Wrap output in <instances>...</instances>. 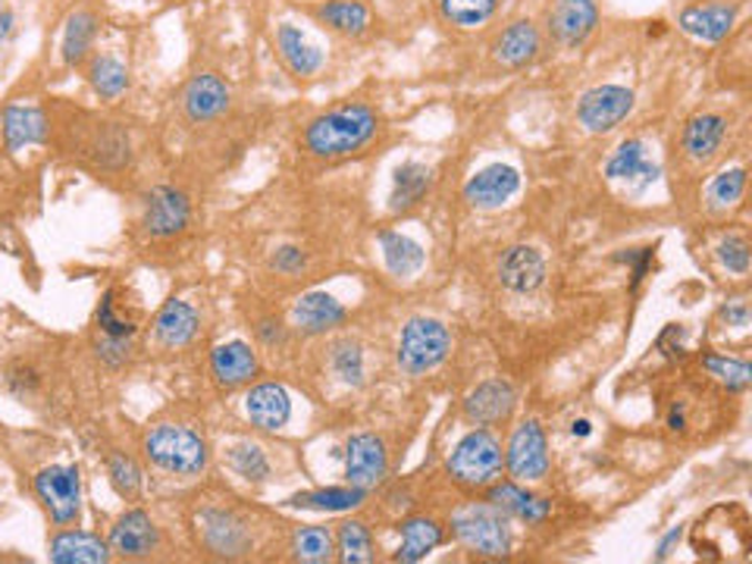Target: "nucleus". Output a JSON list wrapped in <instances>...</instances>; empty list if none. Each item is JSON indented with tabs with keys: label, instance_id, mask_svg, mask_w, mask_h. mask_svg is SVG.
<instances>
[{
	"label": "nucleus",
	"instance_id": "f257e3e1",
	"mask_svg": "<svg viewBox=\"0 0 752 564\" xmlns=\"http://www.w3.org/2000/svg\"><path fill=\"white\" fill-rule=\"evenodd\" d=\"M377 129H380L377 110L361 101H349L314 117L301 135V144L317 160H342L368 148Z\"/></svg>",
	"mask_w": 752,
	"mask_h": 564
},
{
	"label": "nucleus",
	"instance_id": "f03ea898",
	"mask_svg": "<svg viewBox=\"0 0 752 564\" xmlns=\"http://www.w3.org/2000/svg\"><path fill=\"white\" fill-rule=\"evenodd\" d=\"M144 459L158 471L173 476H194L208 467V440L186 423H158L141 440Z\"/></svg>",
	"mask_w": 752,
	"mask_h": 564
},
{
	"label": "nucleus",
	"instance_id": "7ed1b4c3",
	"mask_svg": "<svg viewBox=\"0 0 752 564\" xmlns=\"http://www.w3.org/2000/svg\"><path fill=\"white\" fill-rule=\"evenodd\" d=\"M505 471V455H502V442L490 433V426L471 430L464 440L452 449V455L445 461V474L452 483H458L468 493H483L492 483L502 480Z\"/></svg>",
	"mask_w": 752,
	"mask_h": 564
},
{
	"label": "nucleus",
	"instance_id": "20e7f679",
	"mask_svg": "<svg viewBox=\"0 0 752 564\" xmlns=\"http://www.w3.org/2000/svg\"><path fill=\"white\" fill-rule=\"evenodd\" d=\"M452 533L461 546H468L477 555H487V558H505L511 552L508 514L499 512L492 502H477V505L461 508L452 517Z\"/></svg>",
	"mask_w": 752,
	"mask_h": 564
},
{
	"label": "nucleus",
	"instance_id": "39448f33",
	"mask_svg": "<svg viewBox=\"0 0 752 564\" xmlns=\"http://www.w3.org/2000/svg\"><path fill=\"white\" fill-rule=\"evenodd\" d=\"M449 349H452V339H449L445 323L430 318H414L402 330L395 357H399V367L408 376H423V373L437 371L439 364L449 357Z\"/></svg>",
	"mask_w": 752,
	"mask_h": 564
},
{
	"label": "nucleus",
	"instance_id": "423d86ee",
	"mask_svg": "<svg viewBox=\"0 0 752 564\" xmlns=\"http://www.w3.org/2000/svg\"><path fill=\"white\" fill-rule=\"evenodd\" d=\"M36 495L41 505L48 508L51 521L57 527H70L82 514V480H79V467H44L36 474Z\"/></svg>",
	"mask_w": 752,
	"mask_h": 564
},
{
	"label": "nucleus",
	"instance_id": "0eeeda50",
	"mask_svg": "<svg viewBox=\"0 0 752 564\" xmlns=\"http://www.w3.org/2000/svg\"><path fill=\"white\" fill-rule=\"evenodd\" d=\"M198 540L217 558H242L251 552V527L232 508H204L198 514Z\"/></svg>",
	"mask_w": 752,
	"mask_h": 564
},
{
	"label": "nucleus",
	"instance_id": "6e6552de",
	"mask_svg": "<svg viewBox=\"0 0 752 564\" xmlns=\"http://www.w3.org/2000/svg\"><path fill=\"white\" fill-rule=\"evenodd\" d=\"M505 467L518 483H537V480H543L549 474V442H545L540 423L524 421L511 433Z\"/></svg>",
	"mask_w": 752,
	"mask_h": 564
},
{
	"label": "nucleus",
	"instance_id": "1a4fd4ad",
	"mask_svg": "<svg viewBox=\"0 0 752 564\" xmlns=\"http://www.w3.org/2000/svg\"><path fill=\"white\" fill-rule=\"evenodd\" d=\"M740 7H743V0H693L681 10L678 26L686 36L718 44L731 36Z\"/></svg>",
	"mask_w": 752,
	"mask_h": 564
},
{
	"label": "nucleus",
	"instance_id": "9d476101",
	"mask_svg": "<svg viewBox=\"0 0 752 564\" xmlns=\"http://www.w3.org/2000/svg\"><path fill=\"white\" fill-rule=\"evenodd\" d=\"M192 220V204L189 198L173 189V185H158L144 198V211H141V226L154 239H170L189 226Z\"/></svg>",
	"mask_w": 752,
	"mask_h": 564
},
{
	"label": "nucleus",
	"instance_id": "9b49d317",
	"mask_svg": "<svg viewBox=\"0 0 752 564\" xmlns=\"http://www.w3.org/2000/svg\"><path fill=\"white\" fill-rule=\"evenodd\" d=\"M107 546H110V552H117L120 558H132V562L151 558L160 548V527L151 521V514L144 508H129L110 527Z\"/></svg>",
	"mask_w": 752,
	"mask_h": 564
},
{
	"label": "nucleus",
	"instance_id": "f8f14e48",
	"mask_svg": "<svg viewBox=\"0 0 752 564\" xmlns=\"http://www.w3.org/2000/svg\"><path fill=\"white\" fill-rule=\"evenodd\" d=\"M633 110V91L621 85H595L578 104V120L590 132H612Z\"/></svg>",
	"mask_w": 752,
	"mask_h": 564
},
{
	"label": "nucleus",
	"instance_id": "ddd939ff",
	"mask_svg": "<svg viewBox=\"0 0 752 564\" xmlns=\"http://www.w3.org/2000/svg\"><path fill=\"white\" fill-rule=\"evenodd\" d=\"M389 474V452L377 433H358L345 445V480L358 490H377Z\"/></svg>",
	"mask_w": 752,
	"mask_h": 564
},
{
	"label": "nucleus",
	"instance_id": "4468645a",
	"mask_svg": "<svg viewBox=\"0 0 752 564\" xmlns=\"http://www.w3.org/2000/svg\"><path fill=\"white\" fill-rule=\"evenodd\" d=\"M210 373H213L217 386L232 392V389L248 386L258 380L261 361L248 342H223L210 352Z\"/></svg>",
	"mask_w": 752,
	"mask_h": 564
},
{
	"label": "nucleus",
	"instance_id": "2eb2a0df",
	"mask_svg": "<svg viewBox=\"0 0 752 564\" xmlns=\"http://www.w3.org/2000/svg\"><path fill=\"white\" fill-rule=\"evenodd\" d=\"M229 94L227 82L213 72H201L192 75L189 85L182 89V110L192 123H210V120H220L229 110Z\"/></svg>",
	"mask_w": 752,
	"mask_h": 564
},
{
	"label": "nucleus",
	"instance_id": "dca6fc26",
	"mask_svg": "<svg viewBox=\"0 0 752 564\" xmlns=\"http://www.w3.org/2000/svg\"><path fill=\"white\" fill-rule=\"evenodd\" d=\"M518 395L505 380H490L464 399V421L473 426H499L511 417Z\"/></svg>",
	"mask_w": 752,
	"mask_h": 564
},
{
	"label": "nucleus",
	"instance_id": "f3484780",
	"mask_svg": "<svg viewBox=\"0 0 752 564\" xmlns=\"http://www.w3.org/2000/svg\"><path fill=\"white\" fill-rule=\"evenodd\" d=\"M595 22H599L595 0H559L555 10L549 13V32L564 48H578L593 36Z\"/></svg>",
	"mask_w": 752,
	"mask_h": 564
},
{
	"label": "nucleus",
	"instance_id": "a211bd4d",
	"mask_svg": "<svg viewBox=\"0 0 752 564\" xmlns=\"http://www.w3.org/2000/svg\"><path fill=\"white\" fill-rule=\"evenodd\" d=\"M518 189H521V173L508 163H492L464 185V201H471L473 208L492 211V208H502L508 198H514Z\"/></svg>",
	"mask_w": 752,
	"mask_h": 564
},
{
	"label": "nucleus",
	"instance_id": "6ab92c4d",
	"mask_svg": "<svg viewBox=\"0 0 752 564\" xmlns=\"http://www.w3.org/2000/svg\"><path fill=\"white\" fill-rule=\"evenodd\" d=\"M245 414L251 426H258L263 433H277L292 417V399L280 383H258L248 389Z\"/></svg>",
	"mask_w": 752,
	"mask_h": 564
},
{
	"label": "nucleus",
	"instance_id": "aec40b11",
	"mask_svg": "<svg viewBox=\"0 0 752 564\" xmlns=\"http://www.w3.org/2000/svg\"><path fill=\"white\" fill-rule=\"evenodd\" d=\"M82 154H86L98 170L104 173H117L123 170L129 158H132V144H129V132L117 123H94L88 132L86 144H82Z\"/></svg>",
	"mask_w": 752,
	"mask_h": 564
},
{
	"label": "nucleus",
	"instance_id": "412c9836",
	"mask_svg": "<svg viewBox=\"0 0 752 564\" xmlns=\"http://www.w3.org/2000/svg\"><path fill=\"white\" fill-rule=\"evenodd\" d=\"M499 280L505 289L518 292V295H530L545 282V261L537 248L514 245L508 248L499 261Z\"/></svg>",
	"mask_w": 752,
	"mask_h": 564
},
{
	"label": "nucleus",
	"instance_id": "4be33fe9",
	"mask_svg": "<svg viewBox=\"0 0 752 564\" xmlns=\"http://www.w3.org/2000/svg\"><path fill=\"white\" fill-rule=\"evenodd\" d=\"M724 139H728V117L724 113H700L683 125V158L702 167L721 151Z\"/></svg>",
	"mask_w": 752,
	"mask_h": 564
},
{
	"label": "nucleus",
	"instance_id": "5701e85b",
	"mask_svg": "<svg viewBox=\"0 0 752 564\" xmlns=\"http://www.w3.org/2000/svg\"><path fill=\"white\" fill-rule=\"evenodd\" d=\"M540 51H543V38H540V29H537L530 19L511 22V26L502 29V32L495 36V41H492V57H495L502 67H511V70L533 63V60L540 57Z\"/></svg>",
	"mask_w": 752,
	"mask_h": 564
},
{
	"label": "nucleus",
	"instance_id": "b1692460",
	"mask_svg": "<svg viewBox=\"0 0 752 564\" xmlns=\"http://www.w3.org/2000/svg\"><path fill=\"white\" fill-rule=\"evenodd\" d=\"M295 326L304 335H323L333 333L335 326H342L349 320V311L327 292H308L295 301Z\"/></svg>",
	"mask_w": 752,
	"mask_h": 564
},
{
	"label": "nucleus",
	"instance_id": "393cba45",
	"mask_svg": "<svg viewBox=\"0 0 752 564\" xmlns=\"http://www.w3.org/2000/svg\"><path fill=\"white\" fill-rule=\"evenodd\" d=\"M201 330V318L186 301H167L154 318V339L163 349H186Z\"/></svg>",
	"mask_w": 752,
	"mask_h": 564
},
{
	"label": "nucleus",
	"instance_id": "a878e982",
	"mask_svg": "<svg viewBox=\"0 0 752 564\" xmlns=\"http://www.w3.org/2000/svg\"><path fill=\"white\" fill-rule=\"evenodd\" d=\"M0 123H3V148L7 151H19L26 144H38V141L51 135V123L38 107H3Z\"/></svg>",
	"mask_w": 752,
	"mask_h": 564
},
{
	"label": "nucleus",
	"instance_id": "bb28decb",
	"mask_svg": "<svg viewBox=\"0 0 752 564\" xmlns=\"http://www.w3.org/2000/svg\"><path fill=\"white\" fill-rule=\"evenodd\" d=\"M487 502H492L499 512H505L508 517H518V521H524V524H543L549 512H552V505L540 498V495L527 493L521 483H492L490 490H487Z\"/></svg>",
	"mask_w": 752,
	"mask_h": 564
},
{
	"label": "nucleus",
	"instance_id": "cd10ccee",
	"mask_svg": "<svg viewBox=\"0 0 752 564\" xmlns=\"http://www.w3.org/2000/svg\"><path fill=\"white\" fill-rule=\"evenodd\" d=\"M314 17L320 26L345 38H361L370 32V7L364 0H323L314 7Z\"/></svg>",
	"mask_w": 752,
	"mask_h": 564
},
{
	"label": "nucleus",
	"instance_id": "c85d7f7f",
	"mask_svg": "<svg viewBox=\"0 0 752 564\" xmlns=\"http://www.w3.org/2000/svg\"><path fill=\"white\" fill-rule=\"evenodd\" d=\"M51 562L57 564H104L110 546L101 536L86 530H60L51 540Z\"/></svg>",
	"mask_w": 752,
	"mask_h": 564
},
{
	"label": "nucleus",
	"instance_id": "c756f323",
	"mask_svg": "<svg viewBox=\"0 0 752 564\" xmlns=\"http://www.w3.org/2000/svg\"><path fill=\"white\" fill-rule=\"evenodd\" d=\"M605 177L614 182H628V185H649L659 177V167L649 160L646 144L640 139H628L618 151H614L609 163H605Z\"/></svg>",
	"mask_w": 752,
	"mask_h": 564
},
{
	"label": "nucleus",
	"instance_id": "7c9ffc66",
	"mask_svg": "<svg viewBox=\"0 0 752 564\" xmlns=\"http://www.w3.org/2000/svg\"><path fill=\"white\" fill-rule=\"evenodd\" d=\"M445 533H442V524L433 521V517H408L402 524V546L392 555L395 562L414 564L423 562L433 548L442 546Z\"/></svg>",
	"mask_w": 752,
	"mask_h": 564
},
{
	"label": "nucleus",
	"instance_id": "2f4dec72",
	"mask_svg": "<svg viewBox=\"0 0 752 564\" xmlns=\"http://www.w3.org/2000/svg\"><path fill=\"white\" fill-rule=\"evenodd\" d=\"M277 48H280L282 63L295 72L298 79H308V75H314V72L323 67L320 51H317L308 38L298 32L295 26H289V22L280 26V32H277Z\"/></svg>",
	"mask_w": 752,
	"mask_h": 564
},
{
	"label": "nucleus",
	"instance_id": "473e14b6",
	"mask_svg": "<svg viewBox=\"0 0 752 564\" xmlns=\"http://www.w3.org/2000/svg\"><path fill=\"white\" fill-rule=\"evenodd\" d=\"M368 502V490L358 486H327V490H311L289 498L292 508H308V512H351Z\"/></svg>",
	"mask_w": 752,
	"mask_h": 564
},
{
	"label": "nucleus",
	"instance_id": "72a5a7b5",
	"mask_svg": "<svg viewBox=\"0 0 752 564\" xmlns=\"http://www.w3.org/2000/svg\"><path fill=\"white\" fill-rule=\"evenodd\" d=\"M430 182H433V173L427 163H418V160H408L395 170V182H392V211H411L423 201V194L430 192Z\"/></svg>",
	"mask_w": 752,
	"mask_h": 564
},
{
	"label": "nucleus",
	"instance_id": "f704fd0d",
	"mask_svg": "<svg viewBox=\"0 0 752 564\" xmlns=\"http://www.w3.org/2000/svg\"><path fill=\"white\" fill-rule=\"evenodd\" d=\"M335 558L345 564H368L377 558V540L364 521H342L335 527Z\"/></svg>",
	"mask_w": 752,
	"mask_h": 564
},
{
	"label": "nucleus",
	"instance_id": "c9c22d12",
	"mask_svg": "<svg viewBox=\"0 0 752 564\" xmlns=\"http://www.w3.org/2000/svg\"><path fill=\"white\" fill-rule=\"evenodd\" d=\"M94 38H98V19L88 10L72 13L67 22V32H63V63L67 67H82L91 48H94Z\"/></svg>",
	"mask_w": 752,
	"mask_h": 564
},
{
	"label": "nucleus",
	"instance_id": "e433bc0d",
	"mask_svg": "<svg viewBox=\"0 0 752 564\" xmlns=\"http://www.w3.org/2000/svg\"><path fill=\"white\" fill-rule=\"evenodd\" d=\"M88 82H91V89L98 91L104 101H117V98L129 89V70H126L117 57L98 53V57H91V63H88Z\"/></svg>",
	"mask_w": 752,
	"mask_h": 564
},
{
	"label": "nucleus",
	"instance_id": "4c0bfd02",
	"mask_svg": "<svg viewBox=\"0 0 752 564\" xmlns=\"http://www.w3.org/2000/svg\"><path fill=\"white\" fill-rule=\"evenodd\" d=\"M292 558H295V562H308V564L333 562L335 536L327 527H320V524L298 527L295 536H292Z\"/></svg>",
	"mask_w": 752,
	"mask_h": 564
},
{
	"label": "nucleus",
	"instance_id": "58836bf2",
	"mask_svg": "<svg viewBox=\"0 0 752 564\" xmlns=\"http://www.w3.org/2000/svg\"><path fill=\"white\" fill-rule=\"evenodd\" d=\"M380 242H383L385 266L395 276H411V273H418L423 266V248L414 239H408L402 232H383Z\"/></svg>",
	"mask_w": 752,
	"mask_h": 564
},
{
	"label": "nucleus",
	"instance_id": "ea45409f",
	"mask_svg": "<svg viewBox=\"0 0 752 564\" xmlns=\"http://www.w3.org/2000/svg\"><path fill=\"white\" fill-rule=\"evenodd\" d=\"M743 192H746V167H731V170L718 173V177L709 182V189H705V204H709V211L724 213L743 201Z\"/></svg>",
	"mask_w": 752,
	"mask_h": 564
},
{
	"label": "nucleus",
	"instance_id": "a19ab883",
	"mask_svg": "<svg viewBox=\"0 0 752 564\" xmlns=\"http://www.w3.org/2000/svg\"><path fill=\"white\" fill-rule=\"evenodd\" d=\"M499 10V0H439V13L455 29H477L490 22Z\"/></svg>",
	"mask_w": 752,
	"mask_h": 564
},
{
	"label": "nucleus",
	"instance_id": "79ce46f5",
	"mask_svg": "<svg viewBox=\"0 0 752 564\" xmlns=\"http://www.w3.org/2000/svg\"><path fill=\"white\" fill-rule=\"evenodd\" d=\"M107 476H110L113 493L126 498V502H132L141 493V483H144L141 480L139 461L132 459V455H126V452H110L107 455Z\"/></svg>",
	"mask_w": 752,
	"mask_h": 564
},
{
	"label": "nucleus",
	"instance_id": "37998d69",
	"mask_svg": "<svg viewBox=\"0 0 752 564\" xmlns=\"http://www.w3.org/2000/svg\"><path fill=\"white\" fill-rule=\"evenodd\" d=\"M330 364H333V373L342 383H349V386L364 383V352L354 339L335 342L333 352H330Z\"/></svg>",
	"mask_w": 752,
	"mask_h": 564
},
{
	"label": "nucleus",
	"instance_id": "c03bdc74",
	"mask_svg": "<svg viewBox=\"0 0 752 564\" xmlns=\"http://www.w3.org/2000/svg\"><path fill=\"white\" fill-rule=\"evenodd\" d=\"M229 467L242 480H248V483H263L270 476V461L263 455V449L261 445H251V442L229 449Z\"/></svg>",
	"mask_w": 752,
	"mask_h": 564
},
{
	"label": "nucleus",
	"instance_id": "a18cd8bd",
	"mask_svg": "<svg viewBox=\"0 0 752 564\" xmlns=\"http://www.w3.org/2000/svg\"><path fill=\"white\" fill-rule=\"evenodd\" d=\"M702 367L712 373L715 380H721L728 389L750 386L752 380V371L746 361H734V357H724V354H705L702 357Z\"/></svg>",
	"mask_w": 752,
	"mask_h": 564
},
{
	"label": "nucleus",
	"instance_id": "49530a36",
	"mask_svg": "<svg viewBox=\"0 0 752 564\" xmlns=\"http://www.w3.org/2000/svg\"><path fill=\"white\" fill-rule=\"evenodd\" d=\"M718 261L724 264L728 273L746 276V273H750V239L740 235V232H731V235L718 245Z\"/></svg>",
	"mask_w": 752,
	"mask_h": 564
},
{
	"label": "nucleus",
	"instance_id": "de8ad7c7",
	"mask_svg": "<svg viewBox=\"0 0 752 564\" xmlns=\"http://www.w3.org/2000/svg\"><path fill=\"white\" fill-rule=\"evenodd\" d=\"M304 264H308V258H304V251L295 245H285L273 254V270H277V273H285V276H295V273H301Z\"/></svg>",
	"mask_w": 752,
	"mask_h": 564
},
{
	"label": "nucleus",
	"instance_id": "09e8293b",
	"mask_svg": "<svg viewBox=\"0 0 752 564\" xmlns=\"http://www.w3.org/2000/svg\"><path fill=\"white\" fill-rule=\"evenodd\" d=\"M254 333H258V339H261L267 349H280L282 342H285V326L273 318L261 320V323L254 326Z\"/></svg>",
	"mask_w": 752,
	"mask_h": 564
},
{
	"label": "nucleus",
	"instance_id": "8fccbe9b",
	"mask_svg": "<svg viewBox=\"0 0 752 564\" xmlns=\"http://www.w3.org/2000/svg\"><path fill=\"white\" fill-rule=\"evenodd\" d=\"M721 318L734 323V326H750V308H746V301H736V304H728L721 311Z\"/></svg>",
	"mask_w": 752,
	"mask_h": 564
},
{
	"label": "nucleus",
	"instance_id": "3c124183",
	"mask_svg": "<svg viewBox=\"0 0 752 564\" xmlns=\"http://www.w3.org/2000/svg\"><path fill=\"white\" fill-rule=\"evenodd\" d=\"M681 536H683V527H674L671 530V533H668L665 540H662V543H659V548H655V558H659V562H662V558H668V555H671V548L678 546V543H681Z\"/></svg>",
	"mask_w": 752,
	"mask_h": 564
},
{
	"label": "nucleus",
	"instance_id": "603ef678",
	"mask_svg": "<svg viewBox=\"0 0 752 564\" xmlns=\"http://www.w3.org/2000/svg\"><path fill=\"white\" fill-rule=\"evenodd\" d=\"M10 26H13V13H10V10H3V13H0V38L10 36Z\"/></svg>",
	"mask_w": 752,
	"mask_h": 564
}]
</instances>
